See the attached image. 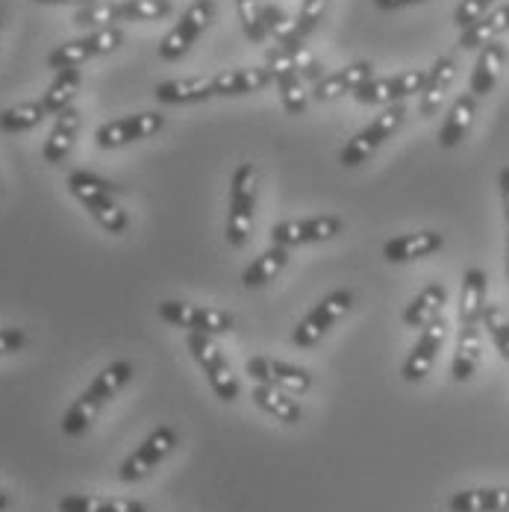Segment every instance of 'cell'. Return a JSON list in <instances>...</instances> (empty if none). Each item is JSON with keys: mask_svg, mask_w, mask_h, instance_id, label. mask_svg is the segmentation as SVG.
I'll return each instance as SVG.
<instances>
[{"mask_svg": "<svg viewBox=\"0 0 509 512\" xmlns=\"http://www.w3.org/2000/svg\"><path fill=\"white\" fill-rule=\"evenodd\" d=\"M133 374H136L133 362H127V359L109 362L101 374L80 392V398L65 410V415H62V433L71 436V439L83 436L95 424V418L101 415L103 407L133 380Z\"/></svg>", "mask_w": 509, "mask_h": 512, "instance_id": "6da1fadb", "label": "cell"}, {"mask_svg": "<svg viewBox=\"0 0 509 512\" xmlns=\"http://www.w3.org/2000/svg\"><path fill=\"white\" fill-rule=\"evenodd\" d=\"M65 183H68V192L89 209V215L106 233L124 236L130 230V218H127L124 206L118 204V189L112 183H106L92 171H71Z\"/></svg>", "mask_w": 509, "mask_h": 512, "instance_id": "7a4b0ae2", "label": "cell"}, {"mask_svg": "<svg viewBox=\"0 0 509 512\" xmlns=\"http://www.w3.org/2000/svg\"><path fill=\"white\" fill-rule=\"evenodd\" d=\"M256 195H259V171L254 162H242L230 180V206H227V224H224V239L230 248H245L251 239Z\"/></svg>", "mask_w": 509, "mask_h": 512, "instance_id": "3957f363", "label": "cell"}, {"mask_svg": "<svg viewBox=\"0 0 509 512\" xmlns=\"http://www.w3.org/2000/svg\"><path fill=\"white\" fill-rule=\"evenodd\" d=\"M354 307V292L351 289H333L327 298H321L315 307L306 312L298 321V327L292 330V342L295 348H315L348 312Z\"/></svg>", "mask_w": 509, "mask_h": 512, "instance_id": "277c9868", "label": "cell"}, {"mask_svg": "<svg viewBox=\"0 0 509 512\" xmlns=\"http://www.w3.org/2000/svg\"><path fill=\"white\" fill-rule=\"evenodd\" d=\"M186 348L189 354L195 357V362L204 368L206 380L215 392L218 401L224 404H233L239 398V380L230 368V362L224 357V351L215 345V336H206V333H186Z\"/></svg>", "mask_w": 509, "mask_h": 512, "instance_id": "5b68a950", "label": "cell"}, {"mask_svg": "<svg viewBox=\"0 0 509 512\" xmlns=\"http://www.w3.org/2000/svg\"><path fill=\"white\" fill-rule=\"evenodd\" d=\"M156 315L171 324L180 327L186 333H206V336H221L230 333L236 327V318L227 309L201 307V304H189V301H162L156 307Z\"/></svg>", "mask_w": 509, "mask_h": 512, "instance_id": "8992f818", "label": "cell"}, {"mask_svg": "<svg viewBox=\"0 0 509 512\" xmlns=\"http://www.w3.org/2000/svg\"><path fill=\"white\" fill-rule=\"evenodd\" d=\"M404 118H407V106H404V103H392L389 109H383L365 130H359L357 136L342 148L339 162H342L345 168H357L362 162H368V159L374 156V151H380V145H383L386 139H392V136L401 130Z\"/></svg>", "mask_w": 509, "mask_h": 512, "instance_id": "52a82bcc", "label": "cell"}, {"mask_svg": "<svg viewBox=\"0 0 509 512\" xmlns=\"http://www.w3.org/2000/svg\"><path fill=\"white\" fill-rule=\"evenodd\" d=\"M342 218L339 215H312V218H289L277 221L271 227V245L280 248H298V245H318L330 242L342 233Z\"/></svg>", "mask_w": 509, "mask_h": 512, "instance_id": "ba28073f", "label": "cell"}, {"mask_svg": "<svg viewBox=\"0 0 509 512\" xmlns=\"http://www.w3.org/2000/svg\"><path fill=\"white\" fill-rule=\"evenodd\" d=\"M212 18H215V3L212 0H195L180 15V21L171 27V33L159 42V56L165 62H177L180 56H186L189 48L201 39V33L212 24Z\"/></svg>", "mask_w": 509, "mask_h": 512, "instance_id": "9c48e42d", "label": "cell"}, {"mask_svg": "<svg viewBox=\"0 0 509 512\" xmlns=\"http://www.w3.org/2000/svg\"><path fill=\"white\" fill-rule=\"evenodd\" d=\"M124 42V33L118 27H103V30H92L89 36L83 39H74V42H65V45H56L48 53V65L53 71H65V68H80L83 62H89L92 56H101V53H112L121 48Z\"/></svg>", "mask_w": 509, "mask_h": 512, "instance_id": "30bf717a", "label": "cell"}, {"mask_svg": "<svg viewBox=\"0 0 509 512\" xmlns=\"http://www.w3.org/2000/svg\"><path fill=\"white\" fill-rule=\"evenodd\" d=\"M174 448H177V430L168 427V424L156 427L151 436H148L127 460L121 462L118 480H121V483H139V480H145L153 468L165 460Z\"/></svg>", "mask_w": 509, "mask_h": 512, "instance_id": "8fae6325", "label": "cell"}, {"mask_svg": "<svg viewBox=\"0 0 509 512\" xmlns=\"http://www.w3.org/2000/svg\"><path fill=\"white\" fill-rule=\"evenodd\" d=\"M162 127H165V115H159V112L124 115V118H115V121L101 124L98 133H95V142H98L101 151H115V148H124L130 142L151 139Z\"/></svg>", "mask_w": 509, "mask_h": 512, "instance_id": "7c38bea8", "label": "cell"}, {"mask_svg": "<svg viewBox=\"0 0 509 512\" xmlns=\"http://www.w3.org/2000/svg\"><path fill=\"white\" fill-rule=\"evenodd\" d=\"M445 339H448V318H445V312H442V315L433 318L427 327H421L418 342L412 345V351H409L407 359H404V365H401V377H404L407 383H421V380L430 374V368H433V362L439 357Z\"/></svg>", "mask_w": 509, "mask_h": 512, "instance_id": "4fadbf2b", "label": "cell"}, {"mask_svg": "<svg viewBox=\"0 0 509 512\" xmlns=\"http://www.w3.org/2000/svg\"><path fill=\"white\" fill-rule=\"evenodd\" d=\"M424 80H427V71H401V74H392V77H371L365 86H359L354 92V98L365 106H380V103H401L409 95H421L424 89Z\"/></svg>", "mask_w": 509, "mask_h": 512, "instance_id": "5bb4252c", "label": "cell"}, {"mask_svg": "<svg viewBox=\"0 0 509 512\" xmlns=\"http://www.w3.org/2000/svg\"><path fill=\"white\" fill-rule=\"evenodd\" d=\"M248 374L254 383H265V386H274V389H283L289 395H304L312 389V374L301 368V365H292L286 359L274 357H251L248 359Z\"/></svg>", "mask_w": 509, "mask_h": 512, "instance_id": "9a60e30c", "label": "cell"}, {"mask_svg": "<svg viewBox=\"0 0 509 512\" xmlns=\"http://www.w3.org/2000/svg\"><path fill=\"white\" fill-rule=\"evenodd\" d=\"M442 248H445V236L439 230H415V233L389 239L383 245V259L392 265H401V262H415V259L439 254Z\"/></svg>", "mask_w": 509, "mask_h": 512, "instance_id": "2e32d148", "label": "cell"}, {"mask_svg": "<svg viewBox=\"0 0 509 512\" xmlns=\"http://www.w3.org/2000/svg\"><path fill=\"white\" fill-rule=\"evenodd\" d=\"M371 77H374V65L368 59H359V62H351L333 74H324L315 83L312 95H315V101H336L342 95H354L359 86H365Z\"/></svg>", "mask_w": 509, "mask_h": 512, "instance_id": "e0dca14e", "label": "cell"}, {"mask_svg": "<svg viewBox=\"0 0 509 512\" xmlns=\"http://www.w3.org/2000/svg\"><path fill=\"white\" fill-rule=\"evenodd\" d=\"M454 77H457V59H454V56H439V59L433 62V68L427 71V80H424V89H421V101H418L421 118L436 115V109L445 101V95H448Z\"/></svg>", "mask_w": 509, "mask_h": 512, "instance_id": "ac0fdd59", "label": "cell"}, {"mask_svg": "<svg viewBox=\"0 0 509 512\" xmlns=\"http://www.w3.org/2000/svg\"><path fill=\"white\" fill-rule=\"evenodd\" d=\"M504 62H507V45L501 42H492L486 48H480V56L474 62V71H471V80H468V92L480 101L486 98L498 80H501V71H504Z\"/></svg>", "mask_w": 509, "mask_h": 512, "instance_id": "d6986e66", "label": "cell"}, {"mask_svg": "<svg viewBox=\"0 0 509 512\" xmlns=\"http://www.w3.org/2000/svg\"><path fill=\"white\" fill-rule=\"evenodd\" d=\"M486 292H489L486 271L483 268H468L462 274V289H459V327L483 321V309L489 304Z\"/></svg>", "mask_w": 509, "mask_h": 512, "instance_id": "ffe728a7", "label": "cell"}, {"mask_svg": "<svg viewBox=\"0 0 509 512\" xmlns=\"http://www.w3.org/2000/svg\"><path fill=\"white\" fill-rule=\"evenodd\" d=\"M504 33H509V3L495 6L477 24H471L468 30H462L459 33V48L462 51H477V48H486V45L498 42Z\"/></svg>", "mask_w": 509, "mask_h": 512, "instance_id": "44dd1931", "label": "cell"}, {"mask_svg": "<svg viewBox=\"0 0 509 512\" xmlns=\"http://www.w3.org/2000/svg\"><path fill=\"white\" fill-rule=\"evenodd\" d=\"M215 80V98H233V95H251L262 92L274 83L268 68H230L212 77Z\"/></svg>", "mask_w": 509, "mask_h": 512, "instance_id": "7402d4cb", "label": "cell"}, {"mask_svg": "<svg viewBox=\"0 0 509 512\" xmlns=\"http://www.w3.org/2000/svg\"><path fill=\"white\" fill-rule=\"evenodd\" d=\"M445 304H448V289L442 283H430L404 307L401 321H404V327L421 330V327H427L433 318H439L445 312Z\"/></svg>", "mask_w": 509, "mask_h": 512, "instance_id": "603a6c76", "label": "cell"}, {"mask_svg": "<svg viewBox=\"0 0 509 512\" xmlns=\"http://www.w3.org/2000/svg\"><path fill=\"white\" fill-rule=\"evenodd\" d=\"M156 101L168 106L180 103H201L215 98V80L212 77H186V80H165L153 89Z\"/></svg>", "mask_w": 509, "mask_h": 512, "instance_id": "cb8c5ba5", "label": "cell"}, {"mask_svg": "<svg viewBox=\"0 0 509 512\" xmlns=\"http://www.w3.org/2000/svg\"><path fill=\"white\" fill-rule=\"evenodd\" d=\"M77 133H80V112H77L74 106H68V109H62V112L56 115L51 136L45 139V148H42V156H45V162H51V165H59V162H62L65 156L71 154V148H74V139H77Z\"/></svg>", "mask_w": 509, "mask_h": 512, "instance_id": "d4e9b609", "label": "cell"}, {"mask_svg": "<svg viewBox=\"0 0 509 512\" xmlns=\"http://www.w3.org/2000/svg\"><path fill=\"white\" fill-rule=\"evenodd\" d=\"M474 115H477V98L471 92H462L457 101H454V106L448 109L445 124L439 127V145L445 151L457 148L459 142L468 136L471 124H474Z\"/></svg>", "mask_w": 509, "mask_h": 512, "instance_id": "484cf974", "label": "cell"}, {"mask_svg": "<svg viewBox=\"0 0 509 512\" xmlns=\"http://www.w3.org/2000/svg\"><path fill=\"white\" fill-rule=\"evenodd\" d=\"M251 398H254V404L259 410L268 412L280 424H289L292 427V424H298L304 418L301 404L289 392H283V389H274V386H265V383H254Z\"/></svg>", "mask_w": 509, "mask_h": 512, "instance_id": "4316f807", "label": "cell"}, {"mask_svg": "<svg viewBox=\"0 0 509 512\" xmlns=\"http://www.w3.org/2000/svg\"><path fill=\"white\" fill-rule=\"evenodd\" d=\"M480 327L483 324H468V327H459L457 336V351H454V362H451V374L457 383H468L480 365L483 357V339H480Z\"/></svg>", "mask_w": 509, "mask_h": 512, "instance_id": "83f0119b", "label": "cell"}, {"mask_svg": "<svg viewBox=\"0 0 509 512\" xmlns=\"http://www.w3.org/2000/svg\"><path fill=\"white\" fill-rule=\"evenodd\" d=\"M451 512H507L509 489H462L448 501Z\"/></svg>", "mask_w": 509, "mask_h": 512, "instance_id": "f1b7e54d", "label": "cell"}, {"mask_svg": "<svg viewBox=\"0 0 509 512\" xmlns=\"http://www.w3.org/2000/svg\"><path fill=\"white\" fill-rule=\"evenodd\" d=\"M289 265V248H280V245H271L268 251L256 256L254 262L245 268L242 274V286L245 289H262L268 286L271 280H277V274Z\"/></svg>", "mask_w": 509, "mask_h": 512, "instance_id": "f546056e", "label": "cell"}, {"mask_svg": "<svg viewBox=\"0 0 509 512\" xmlns=\"http://www.w3.org/2000/svg\"><path fill=\"white\" fill-rule=\"evenodd\" d=\"M59 512H148L142 501L133 498H98V495H65L59 504Z\"/></svg>", "mask_w": 509, "mask_h": 512, "instance_id": "4dcf8cb0", "label": "cell"}, {"mask_svg": "<svg viewBox=\"0 0 509 512\" xmlns=\"http://www.w3.org/2000/svg\"><path fill=\"white\" fill-rule=\"evenodd\" d=\"M80 89V68H65V71H56V80L51 83V89L45 92L42 106L48 115H59L62 109H68L74 95Z\"/></svg>", "mask_w": 509, "mask_h": 512, "instance_id": "1f68e13d", "label": "cell"}, {"mask_svg": "<svg viewBox=\"0 0 509 512\" xmlns=\"http://www.w3.org/2000/svg\"><path fill=\"white\" fill-rule=\"evenodd\" d=\"M45 115L48 112H45L42 101L9 106V109L0 112V133H24V130H33L36 124H42Z\"/></svg>", "mask_w": 509, "mask_h": 512, "instance_id": "d6a6232c", "label": "cell"}, {"mask_svg": "<svg viewBox=\"0 0 509 512\" xmlns=\"http://www.w3.org/2000/svg\"><path fill=\"white\" fill-rule=\"evenodd\" d=\"M115 21H121V6L118 0H95L89 6H80L74 15V24L83 30H103V27H115Z\"/></svg>", "mask_w": 509, "mask_h": 512, "instance_id": "836d02e7", "label": "cell"}, {"mask_svg": "<svg viewBox=\"0 0 509 512\" xmlns=\"http://www.w3.org/2000/svg\"><path fill=\"white\" fill-rule=\"evenodd\" d=\"M262 24H265V33L277 42V45H295V42H304L298 39L295 33V21L289 18V12L277 3H265L262 6Z\"/></svg>", "mask_w": 509, "mask_h": 512, "instance_id": "e575fe53", "label": "cell"}, {"mask_svg": "<svg viewBox=\"0 0 509 512\" xmlns=\"http://www.w3.org/2000/svg\"><path fill=\"white\" fill-rule=\"evenodd\" d=\"M274 86L280 92V103L286 109V115H301L306 109V86L301 71H283L274 74Z\"/></svg>", "mask_w": 509, "mask_h": 512, "instance_id": "d590c367", "label": "cell"}, {"mask_svg": "<svg viewBox=\"0 0 509 512\" xmlns=\"http://www.w3.org/2000/svg\"><path fill=\"white\" fill-rule=\"evenodd\" d=\"M483 330L489 333L492 345L498 348V354L509 362V312L501 304H486L483 309Z\"/></svg>", "mask_w": 509, "mask_h": 512, "instance_id": "8d00e7d4", "label": "cell"}, {"mask_svg": "<svg viewBox=\"0 0 509 512\" xmlns=\"http://www.w3.org/2000/svg\"><path fill=\"white\" fill-rule=\"evenodd\" d=\"M121 21H159L171 15L168 0H118Z\"/></svg>", "mask_w": 509, "mask_h": 512, "instance_id": "74e56055", "label": "cell"}, {"mask_svg": "<svg viewBox=\"0 0 509 512\" xmlns=\"http://www.w3.org/2000/svg\"><path fill=\"white\" fill-rule=\"evenodd\" d=\"M262 0H236V9H239V21L245 27V36L254 42V45H262L268 39L265 33V24H262Z\"/></svg>", "mask_w": 509, "mask_h": 512, "instance_id": "f35d334b", "label": "cell"}, {"mask_svg": "<svg viewBox=\"0 0 509 512\" xmlns=\"http://www.w3.org/2000/svg\"><path fill=\"white\" fill-rule=\"evenodd\" d=\"M492 9H495V0H459V6L454 9V24L459 30H468Z\"/></svg>", "mask_w": 509, "mask_h": 512, "instance_id": "ab89813d", "label": "cell"}, {"mask_svg": "<svg viewBox=\"0 0 509 512\" xmlns=\"http://www.w3.org/2000/svg\"><path fill=\"white\" fill-rule=\"evenodd\" d=\"M327 3H330V0H304V3H301L298 21H295V33H298V39H306V36L318 27V21H321V18H324V12H327Z\"/></svg>", "mask_w": 509, "mask_h": 512, "instance_id": "60d3db41", "label": "cell"}, {"mask_svg": "<svg viewBox=\"0 0 509 512\" xmlns=\"http://www.w3.org/2000/svg\"><path fill=\"white\" fill-rule=\"evenodd\" d=\"M27 345V333L18 327H0V357L18 354Z\"/></svg>", "mask_w": 509, "mask_h": 512, "instance_id": "b9f144b4", "label": "cell"}, {"mask_svg": "<svg viewBox=\"0 0 509 512\" xmlns=\"http://www.w3.org/2000/svg\"><path fill=\"white\" fill-rule=\"evenodd\" d=\"M498 189H501V204H504V218H507V233H509V165L501 168L498 174Z\"/></svg>", "mask_w": 509, "mask_h": 512, "instance_id": "7bdbcfd3", "label": "cell"}, {"mask_svg": "<svg viewBox=\"0 0 509 512\" xmlns=\"http://www.w3.org/2000/svg\"><path fill=\"white\" fill-rule=\"evenodd\" d=\"M415 3H424V0H374L377 9H404V6H415Z\"/></svg>", "mask_w": 509, "mask_h": 512, "instance_id": "ee69618b", "label": "cell"}, {"mask_svg": "<svg viewBox=\"0 0 509 512\" xmlns=\"http://www.w3.org/2000/svg\"><path fill=\"white\" fill-rule=\"evenodd\" d=\"M36 3H74V6H89L95 0H36Z\"/></svg>", "mask_w": 509, "mask_h": 512, "instance_id": "f6af8a7d", "label": "cell"}, {"mask_svg": "<svg viewBox=\"0 0 509 512\" xmlns=\"http://www.w3.org/2000/svg\"><path fill=\"white\" fill-rule=\"evenodd\" d=\"M6 510H9V495L0 489V512H6Z\"/></svg>", "mask_w": 509, "mask_h": 512, "instance_id": "bcb514c9", "label": "cell"}, {"mask_svg": "<svg viewBox=\"0 0 509 512\" xmlns=\"http://www.w3.org/2000/svg\"><path fill=\"white\" fill-rule=\"evenodd\" d=\"M507 512H509V510H507Z\"/></svg>", "mask_w": 509, "mask_h": 512, "instance_id": "7dc6e473", "label": "cell"}]
</instances>
